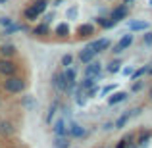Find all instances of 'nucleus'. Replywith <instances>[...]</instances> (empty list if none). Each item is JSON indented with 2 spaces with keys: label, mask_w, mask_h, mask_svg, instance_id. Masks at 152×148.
I'll return each instance as SVG.
<instances>
[{
  "label": "nucleus",
  "mask_w": 152,
  "mask_h": 148,
  "mask_svg": "<svg viewBox=\"0 0 152 148\" xmlns=\"http://www.w3.org/2000/svg\"><path fill=\"white\" fill-rule=\"evenodd\" d=\"M33 8L39 12V14H45L46 8H48V2H46V0H37V2H33Z\"/></svg>",
  "instance_id": "22"
},
{
  "label": "nucleus",
  "mask_w": 152,
  "mask_h": 148,
  "mask_svg": "<svg viewBox=\"0 0 152 148\" xmlns=\"http://www.w3.org/2000/svg\"><path fill=\"white\" fill-rule=\"evenodd\" d=\"M131 115H133V112L129 110V112H127V114H123L121 117H119L118 121H115V125H114V127H118V129H121V127H123V125H125V123H127V119H129Z\"/></svg>",
  "instance_id": "23"
},
{
  "label": "nucleus",
  "mask_w": 152,
  "mask_h": 148,
  "mask_svg": "<svg viewBox=\"0 0 152 148\" xmlns=\"http://www.w3.org/2000/svg\"><path fill=\"white\" fill-rule=\"evenodd\" d=\"M52 83H54V89L60 90V93H66L67 85H69L64 73H54V77H52Z\"/></svg>",
  "instance_id": "3"
},
{
  "label": "nucleus",
  "mask_w": 152,
  "mask_h": 148,
  "mask_svg": "<svg viewBox=\"0 0 152 148\" xmlns=\"http://www.w3.org/2000/svg\"><path fill=\"white\" fill-rule=\"evenodd\" d=\"M146 69H148V66H142V67H139V69H133V73H131L133 81H137L139 77H142V75L146 73Z\"/></svg>",
  "instance_id": "27"
},
{
  "label": "nucleus",
  "mask_w": 152,
  "mask_h": 148,
  "mask_svg": "<svg viewBox=\"0 0 152 148\" xmlns=\"http://www.w3.org/2000/svg\"><path fill=\"white\" fill-rule=\"evenodd\" d=\"M119 66H121V62H119V60H114V62L108 66V71H110V73H118V71H119Z\"/></svg>",
  "instance_id": "29"
},
{
  "label": "nucleus",
  "mask_w": 152,
  "mask_h": 148,
  "mask_svg": "<svg viewBox=\"0 0 152 148\" xmlns=\"http://www.w3.org/2000/svg\"><path fill=\"white\" fill-rule=\"evenodd\" d=\"M14 125H12L10 121H0V135L2 137H12L14 135Z\"/></svg>",
  "instance_id": "12"
},
{
  "label": "nucleus",
  "mask_w": 152,
  "mask_h": 148,
  "mask_svg": "<svg viewBox=\"0 0 152 148\" xmlns=\"http://www.w3.org/2000/svg\"><path fill=\"white\" fill-rule=\"evenodd\" d=\"M100 148H106V146H100Z\"/></svg>",
  "instance_id": "45"
},
{
  "label": "nucleus",
  "mask_w": 152,
  "mask_h": 148,
  "mask_svg": "<svg viewBox=\"0 0 152 148\" xmlns=\"http://www.w3.org/2000/svg\"><path fill=\"white\" fill-rule=\"evenodd\" d=\"M150 137H152V135L148 133V131H145V133H141V135H139V146H146V144H148V141H150Z\"/></svg>",
  "instance_id": "26"
},
{
  "label": "nucleus",
  "mask_w": 152,
  "mask_h": 148,
  "mask_svg": "<svg viewBox=\"0 0 152 148\" xmlns=\"http://www.w3.org/2000/svg\"><path fill=\"white\" fill-rule=\"evenodd\" d=\"M104 129H106V131H110V129H114V123H104Z\"/></svg>",
  "instance_id": "39"
},
{
  "label": "nucleus",
  "mask_w": 152,
  "mask_h": 148,
  "mask_svg": "<svg viewBox=\"0 0 152 148\" xmlns=\"http://www.w3.org/2000/svg\"><path fill=\"white\" fill-rule=\"evenodd\" d=\"M15 71H18V66H15L12 60H8V58L0 60V75L10 77V75H15Z\"/></svg>",
  "instance_id": "2"
},
{
  "label": "nucleus",
  "mask_w": 152,
  "mask_h": 148,
  "mask_svg": "<svg viewBox=\"0 0 152 148\" xmlns=\"http://www.w3.org/2000/svg\"><path fill=\"white\" fill-rule=\"evenodd\" d=\"M127 14H129V6H127V4L123 2L121 6H118L114 12H112V15H110V17L114 19L115 23H118V21H121V19H125V17H127Z\"/></svg>",
  "instance_id": "4"
},
{
  "label": "nucleus",
  "mask_w": 152,
  "mask_h": 148,
  "mask_svg": "<svg viewBox=\"0 0 152 148\" xmlns=\"http://www.w3.org/2000/svg\"><path fill=\"white\" fill-rule=\"evenodd\" d=\"M12 23H14V19H10V17H0V25L8 27V25H12Z\"/></svg>",
  "instance_id": "32"
},
{
  "label": "nucleus",
  "mask_w": 152,
  "mask_h": 148,
  "mask_svg": "<svg viewBox=\"0 0 152 148\" xmlns=\"http://www.w3.org/2000/svg\"><path fill=\"white\" fill-rule=\"evenodd\" d=\"M94 56H96V52H94L93 48H89V46H87L85 50H81V52H79V62L89 63L91 60H94Z\"/></svg>",
  "instance_id": "10"
},
{
  "label": "nucleus",
  "mask_w": 152,
  "mask_h": 148,
  "mask_svg": "<svg viewBox=\"0 0 152 148\" xmlns=\"http://www.w3.org/2000/svg\"><path fill=\"white\" fill-rule=\"evenodd\" d=\"M0 102H2V100H0Z\"/></svg>",
  "instance_id": "46"
},
{
  "label": "nucleus",
  "mask_w": 152,
  "mask_h": 148,
  "mask_svg": "<svg viewBox=\"0 0 152 148\" xmlns=\"http://www.w3.org/2000/svg\"><path fill=\"white\" fill-rule=\"evenodd\" d=\"M142 41H145V44H148V46L152 44V33H150V31L145 35V39H142Z\"/></svg>",
  "instance_id": "35"
},
{
  "label": "nucleus",
  "mask_w": 152,
  "mask_h": 148,
  "mask_svg": "<svg viewBox=\"0 0 152 148\" xmlns=\"http://www.w3.org/2000/svg\"><path fill=\"white\" fill-rule=\"evenodd\" d=\"M131 89L137 93V90H141V89H142V83H133V87H131Z\"/></svg>",
  "instance_id": "38"
},
{
  "label": "nucleus",
  "mask_w": 152,
  "mask_h": 148,
  "mask_svg": "<svg viewBox=\"0 0 152 148\" xmlns=\"http://www.w3.org/2000/svg\"><path fill=\"white\" fill-rule=\"evenodd\" d=\"M131 42H133V35H123V37H121V41L118 42V46L114 48V52H115V54H119L121 50L129 48V46H131Z\"/></svg>",
  "instance_id": "9"
},
{
  "label": "nucleus",
  "mask_w": 152,
  "mask_h": 148,
  "mask_svg": "<svg viewBox=\"0 0 152 148\" xmlns=\"http://www.w3.org/2000/svg\"><path fill=\"white\" fill-rule=\"evenodd\" d=\"M150 6H152V0H150Z\"/></svg>",
  "instance_id": "44"
},
{
  "label": "nucleus",
  "mask_w": 152,
  "mask_h": 148,
  "mask_svg": "<svg viewBox=\"0 0 152 148\" xmlns=\"http://www.w3.org/2000/svg\"><path fill=\"white\" fill-rule=\"evenodd\" d=\"M56 35H58V37H67V35H69V25H67V23H60V25L56 27Z\"/></svg>",
  "instance_id": "21"
},
{
  "label": "nucleus",
  "mask_w": 152,
  "mask_h": 148,
  "mask_svg": "<svg viewBox=\"0 0 152 148\" xmlns=\"http://www.w3.org/2000/svg\"><path fill=\"white\" fill-rule=\"evenodd\" d=\"M89 48H93V50L98 54V52L110 48V41H108V39H96V41H93V42L89 44Z\"/></svg>",
  "instance_id": "7"
},
{
  "label": "nucleus",
  "mask_w": 152,
  "mask_h": 148,
  "mask_svg": "<svg viewBox=\"0 0 152 148\" xmlns=\"http://www.w3.org/2000/svg\"><path fill=\"white\" fill-rule=\"evenodd\" d=\"M127 146H129V142H127L125 139H123V141H119L118 144H115V148H127Z\"/></svg>",
  "instance_id": "36"
},
{
  "label": "nucleus",
  "mask_w": 152,
  "mask_h": 148,
  "mask_svg": "<svg viewBox=\"0 0 152 148\" xmlns=\"http://www.w3.org/2000/svg\"><path fill=\"white\" fill-rule=\"evenodd\" d=\"M133 73V67H125V69H123V75H131Z\"/></svg>",
  "instance_id": "40"
},
{
  "label": "nucleus",
  "mask_w": 152,
  "mask_h": 148,
  "mask_svg": "<svg viewBox=\"0 0 152 148\" xmlns=\"http://www.w3.org/2000/svg\"><path fill=\"white\" fill-rule=\"evenodd\" d=\"M96 85V77H85V81L81 83V90H87V89H93V87Z\"/></svg>",
  "instance_id": "20"
},
{
  "label": "nucleus",
  "mask_w": 152,
  "mask_h": 148,
  "mask_svg": "<svg viewBox=\"0 0 152 148\" xmlns=\"http://www.w3.org/2000/svg\"><path fill=\"white\" fill-rule=\"evenodd\" d=\"M23 106H35V100L33 98H25L23 100Z\"/></svg>",
  "instance_id": "37"
},
{
  "label": "nucleus",
  "mask_w": 152,
  "mask_h": 148,
  "mask_svg": "<svg viewBox=\"0 0 152 148\" xmlns=\"http://www.w3.org/2000/svg\"><path fill=\"white\" fill-rule=\"evenodd\" d=\"M67 125H69V123H67L64 117H60L58 121L54 123V133H56V137H67V135H69V131H67Z\"/></svg>",
  "instance_id": "6"
},
{
  "label": "nucleus",
  "mask_w": 152,
  "mask_h": 148,
  "mask_svg": "<svg viewBox=\"0 0 152 148\" xmlns=\"http://www.w3.org/2000/svg\"><path fill=\"white\" fill-rule=\"evenodd\" d=\"M71 63H73V56L66 54V56H64V58H62V66H64V67H69Z\"/></svg>",
  "instance_id": "30"
},
{
  "label": "nucleus",
  "mask_w": 152,
  "mask_h": 148,
  "mask_svg": "<svg viewBox=\"0 0 152 148\" xmlns=\"http://www.w3.org/2000/svg\"><path fill=\"white\" fill-rule=\"evenodd\" d=\"M8 2V0H0V4H6Z\"/></svg>",
  "instance_id": "43"
},
{
  "label": "nucleus",
  "mask_w": 152,
  "mask_h": 148,
  "mask_svg": "<svg viewBox=\"0 0 152 148\" xmlns=\"http://www.w3.org/2000/svg\"><path fill=\"white\" fill-rule=\"evenodd\" d=\"M46 33H48V23H42V25H39V27L33 29V35H37V37H42V35H46Z\"/></svg>",
  "instance_id": "25"
},
{
  "label": "nucleus",
  "mask_w": 152,
  "mask_h": 148,
  "mask_svg": "<svg viewBox=\"0 0 152 148\" xmlns=\"http://www.w3.org/2000/svg\"><path fill=\"white\" fill-rule=\"evenodd\" d=\"M67 131H69V135H71V137H75V139H79V137L85 135V129H83L79 123H69V125H67Z\"/></svg>",
  "instance_id": "11"
},
{
  "label": "nucleus",
  "mask_w": 152,
  "mask_h": 148,
  "mask_svg": "<svg viewBox=\"0 0 152 148\" xmlns=\"http://www.w3.org/2000/svg\"><path fill=\"white\" fill-rule=\"evenodd\" d=\"M91 35H94V25L93 23H83V25L77 27V37L85 39V37H91Z\"/></svg>",
  "instance_id": "8"
},
{
  "label": "nucleus",
  "mask_w": 152,
  "mask_h": 148,
  "mask_svg": "<svg viewBox=\"0 0 152 148\" xmlns=\"http://www.w3.org/2000/svg\"><path fill=\"white\" fill-rule=\"evenodd\" d=\"M100 71H102V63L94 62V60H91V62L87 63V67H85V75L87 77H98Z\"/></svg>",
  "instance_id": "5"
},
{
  "label": "nucleus",
  "mask_w": 152,
  "mask_h": 148,
  "mask_svg": "<svg viewBox=\"0 0 152 148\" xmlns=\"http://www.w3.org/2000/svg\"><path fill=\"white\" fill-rule=\"evenodd\" d=\"M69 139L67 137H56L54 139V148H69Z\"/></svg>",
  "instance_id": "16"
},
{
  "label": "nucleus",
  "mask_w": 152,
  "mask_h": 148,
  "mask_svg": "<svg viewBox=\"0 0 152 148\" xmlns=\"http://www.w3.org/2000/svg\"><path fill=\"white\" fill-rule=\"evenodd\" d=\"M23 29H25L23 25H15V23H12V25H8L6 29H4L2 35H12V33H18V31H23Z\"/></svg>",
  "instance_id": "24"
},
{
  "label": "nucleus",
  "mask_w": 152,
  "mask_h": 148,
  "mask_svg": "<svg viewBox=\"0 0 152 148\" xmlns=\"http://www.w3.org/2000/svg\"><path fill=\"white\" fill-rule=\"evenodd\" d=\"M64 75H66L67 83H75V79H77V69H73V67L69 66L66 71H64Z\"/></svg>",
  "instance_id": "19"
},
{
  "label": "nucleus",
  "mask_w": 152,
  "mask_h": 148,
  "mask_svg": "<svg viewBox=\"0 0 152 148\" xmlns=\"http://www.w3.org/2000/svg\"><path fill=\"white\" fill-rule=\"evenodd\" d=\"M96 93H98V87H96V85H94L93 89H87V96H89V98H93Z\"/></svg>",
  "instance_id": "33"
},
{
  "label": "nucleus",
  "mask_w": 152,
  "mask_h": 148,
  "mask_svg": "<svg viewBox=\"0 0 152 148\" xmlns=\"http://www.w3.org/2000/svg\"><path fill=\"white\" fill-rule=\"evenodd\" d=\"M96 23H98V25H100V27H104V29H112V27H114L115 25V21H114V19H112V17H96Z\"/></svg>",
  "instance_id": "17"
},
{
  "label": "nucleus",
  "mask_w": 152,
  "mask_h": 148,
  "mask_svg": "<svg viewBox=\"0 0 152 148\" xmlns=\"http://www.w3.org/2000/svg\"><path fill=\"white\" fill-rule=\"evenodd\" d=\"M146 73H150V75H152V63L148 66V69H146Z\"/></svg>",
  "instance_id": "41"
},
{
  "label": "nucleus",
  "mask_w": 152,
  "mask_h": 148,
  "mask_svg": "<svg viewBox=\"0 0 152 148\" xmlns=\"http://www.w3.org/2000/svg\"><path fill=\"white\" fill-rule=\"evenodd\" d=\"M114 89H115V87H114V85H108V87H104V89H102V96H106V94H110V93H114Z\"/></svg>",
  "instance_id": "31"
},
{
  "label": "nucleus",
  "mask_w": 152,
  "mask_h": 148,
  "mask_svg": "<svg viewBox=\"0 0 152 148\" xmlns=\"http://www.w3.org/2000/svg\"><path fill=\"white\" fill-rule=\"evenodd\" d=\"M67 17H69V19L77 17V8H69V10H67Z\"/></svg>",
  "instance_id": "34"
},
{
  "label": "nucleus",
  "mask_w": 152,
  "mask_h": 148,
  "mask_svg": "<svg viewBox=\"0 0 152 148\" xmlns=\"http://www.w3.org/2000/svg\"><path fill=\"white\" fill-rule=\"evenodd\" d=\"M15 52H18V48H15L14 44H2L0 46V54H2L4 58H12V56H15Z\"/></svg>",
  "instance_id": "13"
},
{
  "label": "nucleus",
  "mask_w": 152,
  "mask_h": 148,
  "mask_svg": "<svg viewBox=\"0 0 152 148\" xmlns=\"http://www.w3.org/2000/svg\"><path fill=\"white\" fill-rule=\"evenodd\" d=\"M129 27L133 31H146L148 29V23L146 21H129Z\"/></svg>",
  "instance_id": "18"
},
{
  "label": "nucleus",
  "mask_w": 152,
  "mask_h": 148,
  "mask_svg": "<svg viewBox=\"0 0 152 148\" xmlns=\"http://www.w3.org/2000/svg\"><path fill=\"white\" fill-rule=\"evenodd\" d=\"M56 110H58V102H52V106H50L48 114H46V123H52V119H54V114H56Z\"/></svg>",
  "instance_id": "28"
},
{
  "label": "nucleus",
  "mask_w": 152,
  "mask_h": 148,
  "mask_svg": "<svg viewBox=\"0 0 152 148\" xmlns=\"http://www.w3.org/2000/svg\"><path fill=\"white\" fill-rule=\"evenodd\" d=\"M123 2H125V4H129V2H133V0H123Z\"/></svg>",
  "instance_id": "42"
},
{
  "label": "nucleus",
  "mask_w": 152,
  "mask_h": 148,
  "mask_svg": "<svg viewBox=\"0 0 152 148\" xmlns=\"http://www.w3.org/2000/svg\"><path fill=\"white\" fill-rule=\"evenodd\" d=\"M23 15H25V19H29V21H33V19H37V17H39L41 14H39V12H37V10L33 8V4H31L29 8H25V12H23Z\"/></svg>",
  "instance_id": "15"
},
{
  "label": "nucleus",
  "mask_w": 152,
  "mask_h": 148,
  "mask_svg": "<svg viewBox=\"0 0 152 148\" xmlns=\"http://www.w3.org/2000/svg\"><path fill=\"white\" fill-rule=\"evenodd\" d=\"M25 89V81L21 77H15V75H10V77L4 81V90L10 94H18V93H23Z\"/></svg>",
  "instance_id": "1"
},
{
  "label": "nucleus",
  "mask_w": 152,
  "mask_h": 148,
  "mask_svg": "<svg viewBox=\"0 0 152 148\" xmlns=\"http://www.w3.org/2000/svg\"><path fill=\"white\" fill-rule=\"evenodd\" d=\"M127 98V93H114L112 94L110 98H108V104H110V106H115V104H119V102H123V100Z\"/></svg>",
  "instance_id": "14"
}]
</instances>
